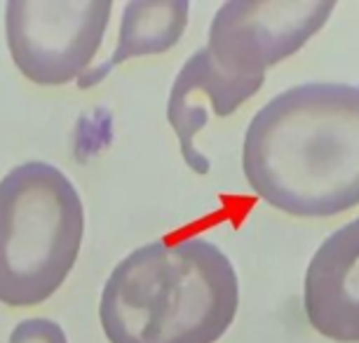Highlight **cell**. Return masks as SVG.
<instances>
[{
  "label": "cell",
  "instance_id": "3957f363",
  "mask_svg": "<svg viewBox=\"0 0 359 343\" xmlns=\"http://www.w3.org/2000/svg\"><path fill=\"white\" fill-rule=\"evenodd\" d=\"M85 235L78 188L43 160L0 179V304L40 306L73 271Z\"/></svg>",
  "mask_w": 359,
  "mask_h": 343
},
{
  "label": "cell",
  "instance_id": "ba28073f",
  "mask_svg": "<svg viewBox=\"0 0 359 343\" xmlns=\"http://www.w3.org/2000/svg\"><path fill=\"white\" fill-rule=\"evenodd\" d=\"M188 12L191 3L186 0H132L123 10V22H120L118 45L108 62L94 66L78 78L80 90H90L99 85L101 80L111 76L115 66H120L127 59L162 55L172 50L184 36L188 26Z\"/></svg>",
  "mask_w": 359,
  "mask_h": 343
},
{
  "label": "cell",
  "instance_id": "9c48e42d",
  "mask_svg": "<svg viewBox=\"0 0 359 343\" xmlns=\"http://www.w3.org/2000/svg\"><path fill=\"white\" fill-rule=\"evenodd\" d=\"M8 343H69L66 332L54 320L29 318L12 329Z\"/></svg>",
  "mask_w": 359,
  "mask_h": 343
},
{
  "label": "cell",
  "instance_id": "5b68a950",
  "mask_svg": "<svg viewBox=\"0 0 359 343\" xmlns=\"http://www.w3.org/2000/svg\"><path fill=\"white\" fill-rule=\"evenodd\" d=\"M334 10V0H228L212 19L207 50L230 76L266 78L270 66L320 33Z\"/></svg>",
  "mask_w": 359,
  "mask_h": 343
},
{
  "label": "cell",
  "instance_id": "277c9868",
  "mask_svg": "<svg viewBox=\"0 0 359 343\" xmlns=\"http://www.w3.org/2000/svg\"><path fill=\"white\" fill-rule=\"evenodd\" d=\"M111 0H10L5 36L12 62L36 85H66L94 62Z\"/></svg>",
  "mask_w": 359,
  "mask_h": 343
},
{
  "label": "cell",
  "instance_id": "6da1fadb",
  "mask_svg": "<svg viewBox=\"0 0 359 343\" xmlns=\"http://www.w3.org/2000/svg\"><path fill=\"white\" fill-rule=\"evenodd\" d=\"M242 170L263 203L327 219L359 207V87L303 83L252 118Z\"/></svg>",
  "mask_w": 359,
  "mask_h": 343
},
{
  "label": "cell",
  "instance_id": "7a4b0ae2",
  "mask_svg": "<svg viewBox=\"0 0 359 343\" xmlns=\"http://www.w3.org/2000/svg\"><path fill=\"white\" fill-rule=\"evenodd\" d=\"M240 282L219 245L155 240L113 268L99 304L108 343H216L233 325Z\"/></svg>",
  "mask_w": 359,
  "mask_h": 343
},
{
  "label": "cell",
  "instance_id": "52a82bcc",
  "mask_svg": "<svg viewBox=\"0 0 359 343\" xmlns=\"http://www.w3.org/2000/svg\"><path fill=\"white\" fill-rule=\"evenodd\" d=\"M303 308L324 339L359 343V217L317 247L306 271Z\"/></svg>",
  "mask_w": 359,
  "mask_h": 343
},
{
  "label": "cell",
  "instance_id": "8992f818",
  "mask_svg": "<svg viewBox=\"0 0 359 343\" xmlns=\"http://www.w3.org/2000/svg\"><path fill=\"white\" fill-rule=\"evenodd\" d=\"M266 78H237L221 71L207 47L195 50L181 66L167 102V120L179 139V149L186 165L195 174H209L212 163L195 146V137L207 127L209 113L228 118L230 113L247 104L261 90Z\"/></svg>",
  "mask_w": 359,
  "mask_h": 343
}]
</instances>
